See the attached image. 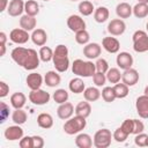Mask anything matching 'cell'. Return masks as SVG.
<instances>
[{"mask_svg": "<svg viewBox=\"0 0 148 148\" xmlns=\"http://www.w3.org/2000/svg\"><path fill=\"white\" fill-rule=\"evenodd\" d=\"M10 57L15 64L21 66L27 71H35L39 66V53L34 49H27L23 46H17L13 49Z\"/></svg>", "mask_w": 148, "mask_h": 148, "instance_id": "cell-1", "label": "cell"}, {"mask_svg": "<svg viewBox=\"0 0 148 148\" xmlns=\"http://www.w3.org/2000/svg\"><path fill=\"white\" fill-rule=\"evenodd\" d=\"M53 66L57 72L64 73L69 67V58H68V49L64 44H59L53 50Z\"/></svg>", "mask_w": 148, "mask_h": 148, "instance_id": "cell-2", "label": "cell"}, {"mask_svg": "<svg viewBox=\"0 0 148 148\" xmlns=\"http://www.w3.org/2000/svg\"><path fill=\"white\" fill-rule=\"evenodd\" d=\"M72 72L80 77H90L96 73V66L90 60L75 59L72 64Z\"/></svg>", "mask_w": 148, "mask_h": 148, "instance_id": "cell-3", "label": "cell"}, {"mask_svg": "<svg viewBox=\"0 0 148 148\" xmlns=\"http://www.w3.org/2000/svg\"><path fill=\"white\" fill-rule=\"evenodd\" d=\"M87 118L81 117V116H74L71 117L69 119H67L64 124V132L68 135H74V134H79L82 130H84L86 125H87Z\"/></svg>", "mask_w": 148, "mask_h": 148, "instance_id": "cell-4", "label": "cell"}, {"mask_svg": "<svg viewBox=\"0 0 148 148\" xmlns=\"http://www.w3.org/2000/svg\"><path fill=\"white\" fill-rule=\"evenodd\" d=\"M133 49L138 53H143L148 51V34L143 30L134 31L132 36Z\"/></svg>", "mask_w": 148, "mask_h": 148, "instance_id": "cell-5", "label": "cell"}, {"mask_svg": "<svg viewBox=\"0 0 148 148\" xmlns=\"http://www.w3.org/2000/svg\"><path fill=\"white\" fill-rule=\"evenodd\" d=\"M112 134L111 131L108 128H101L98 130L92 138V142L94 146L96 148H108L111 145V140H112Z\"/></svg>", "mask_w": 148, "mask_h": 148, "instance_id": "cell-6", "label": "cell"}, {"mask_svg": "<svg viewBox=\"0 0 148 148\" xmlns=\"http://www.w3.org/2000/svg\"><path fill=\"white\" fill-rule=\"evenodd\" d=\"M28 98L35 105H45L50 102L51 95L47 91L39 88V89H36V90H30V92L28 95Z\"/></svg>", "mask_w": 148, "mask_h": 148, "instance_id": "cell-7", "label": "cell"}, {"mask_svg": "<svg viewBox=\"0 0 148 148\" xmlns=\"http://www.w3.org/2000/svg\"><path fill=\"white\" fill-rule=\"evenodd\" d=\"M31 38V36L29 35V31L22 29V28H15L9 32V39L15 43V44H25L29 39Z\"/></svg>", "mask_w": 148, "mask_h": 148, "instance_id": "cell-8", "label": "cell"}, {"mask_svg": "<svg viewBox=\"0 0 148 148\" xmlns=\"http://www.w3.org/2000/svg\"><path fill=\"white\" fill-rule=\"evenodd\" d=\"M126 30V23L123 18H113L108 24V32L111 36H120Z\"/></svg>", "mask_w": 148, "mask_h": 148, "instance_id": "cell-9", "label": "cell"}, {"mask_svg": "<svg viewBox=\"0 0 148 148\" xmlns=\"http://www.w3.org/2000/svg\"><path fill=\"white\" fill-rule=\"evenodd\" d=\"M139 79H140V76H139L138 71L132 67L124 69V72L121 73V82H124L128 87L135 86L139 82Z\"/></svg>", "mask_w": 148, "mask_h": 148, "instance_id": "cell-10", "label": "cell"}, {"mask_svg": "<svg viewBox=\"0 0 148 148\" xmlns=\"http://www.w3.org/2000/svg\"><path fill=\"white\" fill-rule=\"evenodd\" d=\"M102 52V46L98 43H88L83 46V56L89 60L99 58Z\"/></svg>", "mask_w": 148, "mask_h": 148, "instance_id": "cell-11", "label": "cell"}, {"mask_svg": "<svg viewBox=\"0 0 148 148\" xmlns=\"http://www.w3.org/2000/svg\"><path fill=\"white\" fill-rule=\"evenodd\" d=\"M3 135L8 141H17L23 138V130H22L21 125L15 124L13 126H8L5 130Z\"/></svg>", "mask_w": 148, "mask_h": 148, "instance_id": "cell-12", "label": "cell"}, {"mask_svg": "<svg viewBox=\"0 0 148 148\" xmlns=\"http://www.w3.org/2000/svg\"><path fill=\"white\" fill-rule=\"evenodd\" d=\"M135 109L140 118L148 119V96L145 94L139 96L135 101Z\"/></svg>", "mask_w": 148, "mask_h": 148, "instance_id": "cell-13", "label": "cell"}, {"mask_svg": "<svg viewBox=\"0 0 148 148\" xmlns=\"http://www.w3.org/2000/svg\"><path fill=\"white\" fill-rule=\"evenodd\" d=\"M67 27L69 28L71 31L76 32L79 30L86 29V22L80 15L73 14V15H69L67 18Z\"/></svg>", "mask_w": 148, "mask_h": 148, "instance_id": "cell-14", "label": "cell"}, {"mask_svg": "<svg viewBox=\"0 0 148 148\" xmlns=\"http://www.w3.org/2000/svg\"><path fill=\"white\" fill-rule=\"evenodd\" d=\"M74 113H75V108L71 102H65L62 104H59L57 109V116L62 120L69 119L71 117H73Z\"/></svg>", "mask_w": 148, "mask_h": 148, "instance_id": "cell-15", "label": "cell"}, {"mask_svg": "<svg viewBox=\"0 0 148 148\" xmlns=\"http://www.w3.org/2000/svg\"><path fill=\"white\" fill-rule=\"evenodd\" d=\"M102 46L109 53H118L120 50V42L116 37L108 36L102 39Z\"/></svg>", "mask_w": 148, "mask_h": 148, "instance_id": "cell-16", "label": "cell"}, {"mask_svg": "<svg viewBox=\"0 0 148 148\" xmlns=\"http://www.w3.org/2000/svg\"><path fill=\"white\" fill-rule=\"evenodd\" d=\"M24 5H25V2L23 0H10L9 5L7 7L8 15L12 17L21 16L22 13L24 12Z\"/></svg>", "mask_w": 148, "mask_h": 148, "instance_id": "cell-17", "label": "cell"}, {"mask_svg": "<svg viewBox=\"0 0 148 148\" xmlns=\"http://www.w3.org/2000/svg\"><path fill=\"white\" fill-rule=\"evenodd\" d=\"M25 82H27V86L30 90H36V89H39L42 87V84L44 82V77L39 73L31 72L30 74H28Z\"/></svg>", "mask_w": 148, "mask_h": 148, "instance_id": "cell-18", "label": "cell"}, {"mask_svg": "<svg viewBox=\"0 0 148 148\" xmlns=\"http://www.w3.org/2000/svg\"><path fill=\"white\" fill-rule=\"evenodd\" d=\"M116 62L120 69H127L133 66V57L128 52H119L116 58Z\"/></svg>", "mask_w": 148, "mask_h": 148, "instance_id": "cell-19", "label": "cell"}, {"mask_svg": "<svg viewBox=\"0 0 148 148\" xmlns=\"http://www.w3.org/2000/svg\"><path fill=\"white\" fill-rule=\"evenodd\" d=\"M61 82V76L59 74V72L57 71H49L45 73L44 75V83L50 87V88H54L57 86H59Z\"/></svg>", "mask_w": 148, "mask_h": 148, "instance_id": "cell-20", "label": "cell"}, {"mask_svg": "<svg viewBox=\"0 0 148 148\" xmlns=\"http://www.w3.org/2000/svg\"><path fill=\"white\" fill-rule=\"evenodd\" d=\"M31 40L35 45L37 46H44L47 42V34L44 29L42 28H37L32 31L31 34Z\"/></svg>", "mask_w": 148, "mask_h": 148, "instance_id": "cell-21", "label": "cell"}, {"mask_svg": "<svg viewBox=\"0 0 148 148\" xmlns=\"http://www.w3.org/2000/svg\"><path fill=\"white\" fill-rule=\"evenodd\" d=\"M36 25H37V20L35 16H30L25 14L20 17V28L27 31H34L36 29Z\"/></svg>", "mask_w": 148, "mask_h": 148, "instance_id": "cell-22", "label": "cell"}, {"mask_svg": "<svg viewBox=\"0 0 148 148\" xmlns=\"http://www.w3.org/2000/svg\"><path fill=\"white\" fill-rule=\"evenodd\" d=\"M116 14L119 18H128L133 14V7L127 2H120L116 6Z\"/></svg>", "mask_w": 148, "mask_h": 148, "instance_id": "cell-23", "label": "cell"}, {"mask_svg": "<svg viewBox=\"0 0 148 148\" xmlns=\"http://www.w3.org/2000/svg\"><path fill=\"white\" fill-rule=\"evenodd\" d=\"M75 145L79 148H90L94 142H92V138L87 134V133H79L75 138Z\"/></svg>", "mask_w": 148, "mask_h": 148, "instance_id": "cell-24", "label": "cell"}, {"mask_svg": "<svg viewBox=\"0 0 148 148\" xmlns=\"http://www.w3.org/2000/svg\"><path fill=\"white\" fill-rule=\"evenodd\" d=\"M37 125L40 128L49 130L53 126V117L47 112H42L37 117Z\"/></svg>", "mask_w": 148, "mask_h": 148, "instance_id": "cell-25", "label": "cell"}, {"mask_svg": "<svg viewBox=\"0 0 148 148\" xmlns=\"http://www.w3.org/2000/svg\"><path fill=\"white\" fill-rule=\"evenodd\" d=\"M25 102H27V97L21 91H16L10 96V105L14 109H22L25 105Z\"/></svg>", "mask_w": 148, "mask_h": 148, "instance_id": "cell-26", "label": "cell"}, {"mask_svg": "<svg viewBox=\"0 0 148 148\" xmlns=\"http://www.w3.org/2000/svg\"><path fill=\"white\" fill-rule=\"evenodd\" d=\"M91 113V105L88 101H82L79 102L75 106V114L76 116H81L84 118H88Z\"/></svg>", "mask_w": 148, "mask_h": 148, "instance_id": "cell-27", "label": "cell"}, {"mask_svg": "<svg viewBox=\"0 0 148 148\" xmlns=\"http://www.w3.org/2000/svg\"><path fill=\"white\" fill-rule=\"evenodd\" d=\"M109 16H110V12L104 6L97 7L95 9V12H94V20L97 23H104V22H106L108 18H109Z\"/></svg>", "mask_w": 148, "mask_h": 148, "instance_id": "cell-28", "label": "cell"}, {"mask_svg": "<svg viewBox=\"0 0 148 148\" xmlns=\"http://www.w3.org/2000/svg\"><path fill=\"white\" fill-rule=\"evenodd\" d=\"M68 88H69V90H71L72 92H74V94H81V92L84 91L86 86H84L83 80H82L80 76H77V77H74V79H72V80L69 81Z\"/></svg>", "mask_w": 148, "mask_h": 148, "instance_id": "cell-29", "label": "cell"}, {"mask_svg": "<svg viewBox=\"0 0 148 148\" xmlns=\"http://www.w3.org/2000/svg\"><path fill=\"white\" fill-rule=\"evenodd\" d=\"M82 94H83L84 99L88 102H96L101 97V91L97 87H88L84 89Z\"/></svg>", "mask_w": 148, "mask_h": 148, "instance_id": "cell-30", "label": "cell"}, {"mask_svg": "<svg viewBox=\"0 0 148 148\" xmlns=\"http://www.w3.org/2000/svg\"><path fill=\"white\" fill-rule=\"evenodd\" d=\"M77 9H79L80 14L83 15V16H89L95 12V7H94V5H92V2L90 0L81 1L79 3V6H77Z\"/></svg>", "mask_w": 148, "mask_h": 148, "instance_id": "cell-31", "label": "cell"}, {"mask_svg": "<svg viewBox=\"0 0 148 148\" xmlns=\"http://www.w3.org/2000/svg\"><path fill=\"white\" fill-rule=\"evenodd\" d=\"M28 119V114L23 109H15L12 113V120L14 124L17 125H23Z\"/></svg>", "mask_w": 148, "mask_h": 148, "instance_id": "cell-32", "label": "cell"}, {"mask_svg": "<svg viewBox=\"0 0 148 148\" xmlns=\"http://www.w3.org/2000/svg\"><path fill=\"white\" fill-rule=\"evenodd\" d=\"M133 15L138 18H145L148 16V3L138 2L133 7Z\"/></svg>", "mask_w": 148, "mask_h": 148, "instance_id": "cell-33", "label": "cell"}, {"mask_svg": "<svg viewBox=\"0 0 148 148\" xmlns=\"http://www.w3.org/2000/svg\"><path fill=\"white\" fill-rule=\"evenodd\" d=\"M105 75H106V80L113 84L120 82V80H121V73H120L119 68H116V67L109 68V71L105 73Z\"/></svg>", "mask_w": 148, "mask_h": 148, "instance_id": "cell-34", "label": "cell"}, {"mask_svg": "<svg viewBox=\"0 0 148 148\" xmlns=\"http://www.w3.org/2000/svg\"><path fill=\"white\" fill-rule=\"evenodd\" d=\"M24 12L25 14L30 16H36L39 13V5L36 0H28L24 5Z\"/></svg>", "mask_w": 148, "mask_h": 148, "instance_id": "cell-35", "label": "cell"}, {"mask_svg": "<svg viewBox=\"0 0 148 148\" xmlns=\"http://www.w3.org/2000/svg\"><path fill=\"white\" fill-rule=\"evenodd\" d=\"M113 90H114V94H116V97L117 98H125L128 92H130V89H128V86H126L124 82H118L113 86Z\"/></svg>", "mask_w": 148, "mask_h": 148, "instance_id": "cell-36", "label": "cell"}, {"mask_svg": "<svg viewBox=\"0 0 148 148\" xmlns=\"http://www.w3.org/2000/svg\"><path fill=\"white\" fill-rule=\"evenodd\" d=\"M68 97H69L68 91L65 90V89H61V88L57 89V90L53 92V95H52L53 101H54L56 103H58V104H62V103L67 102V101H68Z\"/></svg>", "mask_w": 148, "mask_h": 148, "instance_id": "cell-37", "label": "cell"}, {"mask_svg": "<svg viewBox=\"0 0 148 148\" xmlns=\"http://www.w3.org/2000/svg\"><path fill=\"white\" fill-rule=\"evenodd\" d=\"M39 58L43 62H49L53 59V50L49 46H40L39 49Z\"/></svg>", "mask_w": 148, "mask_h": 148, "instance_id": "cell-38", "label": "cell"}, {"mask_svg": "<svg viewBox=\"0 0 148 148\" xmlns=\"http://www.w3.org/2000/svg\"><path fill=\"white\" fill-rule=\"evenodd\" d=\"M101 96H102L103 101L106 103H111L117 98L114 90H113V87H104L101 91Z\"/></svg>", "mask_w": 148, "mask_h": 148, "instance_id": "cell-39", "label": "cell"}, {"mask_svg": "<svg viewBox=\"0 0 148 148\" xmlns=\"http://www.w3.org/2000/svg\"><path fill=\"white\" fill-rule=\"evenodd\" d=\"M89 40H90V35H89V32H88L86 29L79 30V31L75 32V42H76L77 44H80V45H86V44L89 43Z\"/></svg>", "mask_w": 148, "mask_h": 148, "instance_id": "cell-40", "label": "cell"}, {"mask_svg": "<svg viewBox=\"0 0 148 148\" xmlns=\"http://www.w3.org/2000/svg\"><path fill=\"white\" fill-rule=\"evenodd\" d=\"M95 66H96V72H99V73H106L110 68L109 62L104 58H97V60L95 62Z\"/></svg>", "mask_w": 148, "mask_h": 148, "instance_id": "cell-41", "label": "cell"}, {"mask_svg": "<svg viewBox=\"0 0 148 148\" xmlns=\"http://www.w3.org/2000/svg\"><path fill=\"white\" fill-rule=\"evenodd\" d=\"M112 138H113L114 141H117V142H124V141H126V139L128 138V134H127L121 127H118V128H116V131L113 132Z\"/></svg>", "mask_w": 148, "mask_h": 148, "instance_id": "cell-42", "label": "cell"}, {"mask_svg": "<svg viewBox=\"0 0 148 148\" xmlns=\"http://www.w3.org/2000/svg\"><path fill=\"white\" fill-rule=\"evenodd\" d=\"M92 81H94V83H95L96 87H103L108 80H106V75H105V73L96 72V73L92 75Z\"/></svg>", "mask_w": 148, "mask_h": 148, "instance_id": "cell-43", "label": "cell"}, {"mask_svg": "<svg viewBox=\"0 0 148 148\" xmlns=\"http://www.w3.org/2000/svg\"><path fill=\"white\" fill-rule=\"evenodd\" d=\"M147 140H148V135L146 133H139V134H135V138H134V143L139 147H147Z\"/></svg>", "mask_w": 148, "mask_h": 148, "instance_id": "cell-44", "label": "cell"}, {"mask_svg": "<svg viewBox=\"0 0 148 148\" xmlns=\"http://www.w3.org/2000/svg\"><path fill=\"white\" fill-rule=\"evenodd\" d=\"M9 117V106L5 103L1 102L0 103V123H5L6 119Z\"/></svg>", "mask_w": 148, "mask_h": 148, "instance_id": "cell-45", "label": "cell"}, {"mask_svg": "<svg viewBox=\"0 0 148 148\" xmlns=\"http://www.w3.org/2000/svg\"><path fill=\"white\" fill-rule=\"evenodd\" d=\"M133 125H134L133 119H125L120 127L130 135V134H133Z\"/></svg>", "mask_w": 148, "mask_h": 148, "instance_id": "cell-46", "label": "cell"}, {"mask_svg": "<svg viewBox=\"0 0 148 148\" xmlns=\"http://www.w3.org/2000/svg\"><path fill=\"white\" fill-rule=\"evenodd\" d=\"M18 145L21 148H34L32 136H23L21 140H18Z\"/></svg>", "mask_w": 148, "mask_h": 148, "instance_id": "cell-47", "label": "cell"}, {"mask_svg": "<svg viewBox=\"0 0 148 148\" xmlns=\"http://www.w3.org/2000/svg\"><path fill=\"white\" fill-rule=\"evenodd\" d=\"M133 121H134V125H133V134L142 133L145 131V124L142 123V120L133 119Z\"/></svg>", "mask_w": 148, "mask_h": 148, "instance_id": "cell-48", "label": "cell"}, {"mask_svg": "<svg viewBox=\"0 0 148 148\" xmlns=\"http://www.w3.org/2000/svg\"><path fill=\"white\" fill-rule=\"evenodd\" d=\"M9 92V86L5 81H0V97L5 98Z\"/></svg>", "mask_w": 148, "mask_h": 148, "instance_id": "cell-49", "label": "cell"}, {"mask_svg": "<svg viewBox=\"0 0 148 148\" xmlns=\"http://www.w3.org/2000/svg\"><path fill=\"white\" fill-rule=\"evenodd\" d=\"M32 142H34V148H43L44 147V139L40 135H34L32 136Z\"/></svg>", "mask_w": 148, "mask_h": 148, "instance_id": "cell-50", "label": "cell"}, {"mask_svg": "<svg viewBox=\"0 0 148 148\" xmlns=\"http://www.w3.org/2000/svg\"><path fill=\"white\" fill-rule=\"evenodd\" d=\"M6 42H7V35L6 32L1 31L0 32V45H6Z\"/></svg>", "mask_w": 148, "mask_h": 148, "instance_id": "cell-51", "label": "cell"}, {"mask_svg": "<svg viewBox=\"0 0 148 148\" xmlns=\"http://www.w3.org/2000/svg\"><path fill=\"white\" fill-rule=\"evenodd\" d=\"M8 5H9V1L8 0H1V9H0V12L6 10L7 7H8Z\"/></svg>", "mask_w": 148, "mask_h": 148, "instance_id": "cell-52", "label": "cell"}, {"mask_svg": "<svg viewBox=\"0 0 148 148\" xmlns=\"http://www.w3.org/2000/svg\"><path fill=\"white\" fill-rule=\"evenodd\" d=\"M0 47H1V52H0V56L2 57V56H5V53H6V45H0Z\"/></svg>", "mask_w": 148, "mask_h": 148, "instance_id": "cell-53", "label": "cell"}, {"mask_svg": "<svg viewBox=\"0 0 148 148\" xmlns=\"http://www.w3.org/2000/svg\"><path fill=\"white\" fill-rule=\"evenodd\" d=\"M143 92H145V95H146V96H148V86H146V87H145Z\"/></svg>", "mask_w": 148, "mask_h": 148, "instance_id": "cell-54", "label": "cell"}, {"mask_svg": "<svg viewBox=\"0 0 148 148\" xmlns=\"http://www.w3.org/2000/svg\"><path fill=\"white\" fill-rule=\"evenodd\" d=\"M138 2H142V3H148V0H138Z\"/></svg>", "mask_w": 148, "mask_h": 148, "instance_id": "cell-55", "label": "cell"}, {"mask_svg": "<svg viewBox=\"0 0 148 148\" xmlns=\"http://www.w3.org/2000/svg\"><path fill=\"white\" fill-rule=\"evenodd\" d=\"M146 29H147V32H148V22H147V24H146Z\"/></svg>", "mask_w": 148, "mask_h": 148, "instance_id": "cell-56", "label": "cell"}, {"mask_svg": "<svg viewBox=\"0 0 148 148\" xmlns=\"http://www.w3.org/2000/svg\"><path fill=\"white\" fill-rule=\"evenodd\" d=\"M71 1H79V0H71Z\"/></svg>", "mask_w": 148, "mask_h": 148, "instance_id": "cell-57", "label": "cell"}, {"mask_svg": "<svg viewBox=\"0 0 148 148\" xmlns=\"http://www.w3.org/2000/svg\"><path fill=\"white\" fill-rule=\"evenodd\" d=\"M147 147H148V140H147Z\"/></svg>", "mask_w": 148, "mask_h": 148, "instance_id": "cell-58", "label": "cell"}, {"mask_svg": "<svg viewBox=\"0 0 148 148\" xmlns=\"http://www.w3.org/2000/svg\"><path fill=\"white\" fill-rule=\"evenodd\" d=\"M43 1H50V0H43Z\"/></svg>", "mask_w": 148, "mask_h": 148, "instance_id": "cell-59", "label": "cell"}]
</instances>
